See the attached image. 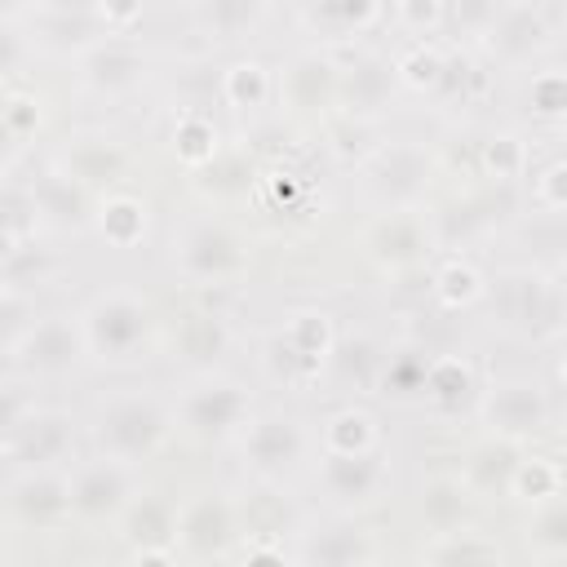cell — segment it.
Instances as JSON below:
<instances>
[{
  "label": "cell",
  "instance_id": "cell-1",
  "mask_svg": "<svg viewBox=\"0 0 567 567\" xmlns=\"http://www.w3.org/2000/svg\"><path fill=\"white\" fill-rule=\"evenodd\" d=\"M168 408L151 394H120L111 403L97 408V421H93V443L102 456H115V461H146L164 447L168 439Z\"/></svg>",
  "mask_w": 567,
  "mask_h": 567
},
{
  "label": "cell",
  "instance_id": "cell-2",
  "mask_svg": "<svg viewBox=\"0 0 567 567\" xmlns=\"http://www.w3.org/2000/svg\"><path fill=\"white\" fill-rule=\"evenodd\" d=\"M84 350H89L84 319H75V315H44V319H35L9 346V363L18 372H27V377H58V372L75 368Z\"/></svg>",
  "mask_w": 567,
  "mask_h": 567
},
{
  "label": "cell",
  "instance_id": "cell-3",
  "mask_svg": "<svg viewBox=\"0 0 567 567\" xmlns=\"http://www.w3.org/2000/svg\"><path fill=\"white\" fill-rule=\"evenodd\" d=\"M75 447V425L58 408H31L4 425V456L13 470H58Z\"/></svg>",
  "mask_w": 567,
  "mask_h": 567
},
{
  "label": "cell",
  "instance_id": "cell-4",
  "mask_svg": "<svg viewBox=\"0 0 567 567\" xmlns=\"http://www.w3.org/2000/svg\"><path fill=\"white\" fill-rule=\"evenodd\" d=\"M492 310L514 332H554L563 323V292L536 270H509L492 288Z\"/></svg>",
  "mask_w": 567,
  "mask_h": 567
},
{
  "label": "cell",
  "instance_id": "cell-5",
  "mask_svg": "<svg viewBox=\"0 0 567 567\" xmlns=\"http://www.w3.org/2000/svg\"><path fill=\"white\" fill-rule=\"evenodd\" d=\"M80 319H84L89 350L102 359H128L151 332V310L133 292H102Z\"/></svg>",
  "mask_w": 567,
  "mask_h": 567
},
{
  "label": "cell",
  "instance_id": "cell-6",
  "mask_svg": "<svg viewBox=\"0 0 567 567\" xmlns=\"http://www.w3.org/2000/svg\"><path fill=\"white\" fill-rule=\"evenodd\" d=\"M430 177H434V164L416 142L381 146L363 168L368 195L377 204H385V208H412L430 190Z\"/></svg>",
  "mask_w": 567,
  "mask_h": 567
},
{
  "label": "cell",
  "instance_id": "cell-7",
  "mask_svg": "<svg viewBox=\"0 0 567 567\" xmlns=\"http://www.w3.org/2000/svg\"><path fill=\"white\" fill-rule=\"evenodd\" d=\"M173 266L186 275V279H199V284H217V279H230L239 266H244V244L239 235L226 226V221H190L177 239H173Z\"/></svg>",
  "mask_w": 567,
  "mask_h": 567
},
{
  "label": "cell",
  "instance_id": "cell-8",
  "mask_svg": "<svg viewBox=\"0 0 567 567\" xmlns=\"http://www.w3.org/2000/svg\"><path fill=\"white\" fill-rule=\"evenodd\" d=\"M248 390L239 381H226V377H208L199 385L186 390L182 399V425L199 439H226L235 434L239 425H248Z\"/></svg>",
  "mask_w": 567,
  "mask_h": 567
},
{
  "label": "cell",
  "instance_id": "cell-9",
  "mask_svg": "<svg viewBox=\"0 0 567 567\" xmlns=\"http://www.w3.org/2000/svg\"><path fill=\"white\" fill-rule=\"evenodd\" d=\"M306 447H310V439H306V425L297 416L270 412V416L244 425V461L261 478H275V474H288L292 465H301Z\"/></svg>",
  "mask_w": 567,
  "mask_h": 567
},
{
  "label": "cell",
  "instance_id": "cell-10",
  "mask_svg": "<svg viewBox=\"0 0 567 567\" xmlns=\"http://www.w3.org/2000/svg\"><path fill=\"white\" fill-rule=\"evenodd\" d=\"M483 421L505 439H523L549 425V399L536 381H501L483 399Z\"/></svg>",
  "mask_w": 567,
  "mask_h": 567
},
{
  "label": "cell",
  "instance_id": "cell-11",
  "mask_svg": "<svg viewBox=\"0 0 567 567\" xmlns=\"http://www.w3.org/2000/svg\"><path fill=\"white\" fill-rule=\"evenodd\" d=\"M279 93L292 111L319 115L341 102V66L323 53H297L279 75Z\"/></svg>",
  "mask_w": 567,
  "mask_h": 567
},
{
  "label": "cell",
  "instance_id": "cell-12",
  "mask_svg": "<svg viewBox=\"0 0 567 567\" xmlns=\"http://www.w3.org/2000/svg\"><path fill=\"white\" fill-rule=\"evenodd\" d=\"M319 483H323V492L332 501L363 505V501H372L385 487V461H381L377 447H363V452H323Z\"/></svg>",
  "mask_w": 567,
  "mask_h": 567
},
{
  "label": "cell",
  "instance_id": "cell-13",
  "mask_svg": "<svg viewBox=\"0 0 567 567\" xmlns=\"http://www.w3.org/2000/svg\"><path fill=\"white\" fill-rule=\"evenodd\" d=\"M128 496H133L128 461L97 456V461H89V465H80V470L71 474V501H75V509L89 514V518H106V514L128 509Z\"/></svg>",
  "mask_w": 567,
  "mask_h": 567
},
{
  "label": "cell",
  "instance_id": "cell-14",
  "mask_svg": "<svg viewBox=\"0 0 567 567\" xmlns=\"http://www.w3.org/2000/svg\"><path fill=\"white\" fill-rule=\"evenodd\" d=\"M425 248H430V230L412 208H385V217H377L368 230V252L390 270L416 266Z\"/></svg>",
  "mask_w": 567,
  "mask_h": 567
},
{
  "label": "cell",
  "instance_id": "cell-15",
  "mask_svg": "<svg viewBox=\"0 0 567 567\" xmlns=\"http://www.w3.org/2000/svg\"><path fill=\"white\" fill-rule=\"evenodd\" d=\"M177 536L190 554L199 558H213V554H226V545L235 540V509L230 501H221L217 492L208 496H195L182 514H177Z\"/></svg>",
  "mask_w": 567,
  "mask_h": 567
},
{
  "label": "cell",
  "instance_id": "cell-16",
  "mask_svg": "<svg viewBox=\"0 0 567 567\" xmlns=\"http://www.w3.org/2000/svg\"><path fill=\"white\" fill-rule=\"evenodd\" d=\"M58 168L71 173L75 182H84L89 190L93 186H111L128 173V151L115 142V137H102V133H89V137H71L58 155Z\"/></svg>",
  "mask_w": 567,
  "mask_h": 567
},
{
  "label": "cell",
  "instance_id": "cell-17",
  "mask_svg": "<svg viewBox=\"0 0 567 567\" xmlns=\"http://www.w3.org/2000/svg\"><path fill=\"white\" fill-rule=\"evenodd\" d=\"M124 536L133 540V558L142 563H168L173 558V536H177V514L164 496H142L128 501L124 509Z\"/></svg>",
  "mask_w": 567,
  "mask_h": 567
},
{
  "label": "cell",
  "instance_id": "cell-18",
  "mask_svg": "<svg viewBox=\"0 0 567 567\" xmlns=\"http://www.w3.org/2000/svg\"><path fill=\"white\" fill-rule=\"evenodd\" d=\"M394 84H399V66H390L377 53L354 58L350 66H341V106H346V115L350 120H363V115L381 111L390 102Z\"/></svg>",
  "mask_w": 567,
  "mask_h": 567
},
{
  "label": "cell",
  "instance_id": "cell-19",
  "mask_svg": "<svg viewBox=\"0 0 567 567\" xmlns=\"http://www.w3.org/2000/svg\"><path fill=\"white\" fill-rule=\"evenodd\" d=\"M545 35H549L545 13L532 0H509L501 9V18L487 27V49L501 62H523V58H532L545 44Z\"/></svg>",
  "mask_w": 567,
  "mask_h": 567
},
{
  "label": "cell",
  "instance_id": "cell-20",
  "mask_svg": "<svg viewBox=\"0 0 567 567\" xmlns=\"http://www.w3.org/2000/svg\"><path fill=\"white\" fill-rule=\"evenodd\" d=\"M31 195H35V213L44 226H58V230H80L89 221V186L75 182L71 173L62 168H49L40 177H31Z\"/></svg>",
  "mask_w": 567,
  "mask_h": 567
},
{
  "label": "cell",
  "instance_id": "cell-21",
  "mask_svg": "<svg viewBox=\"0 0 567 567\" xmlns=\"http://www.w3.org/2000/svg\"><path fill=\"white\" fill-rule=\"evenodd\" d=\"M142 71H146L142 53L124 40H111V35L80 53V80L97 93H124L142 80Z\"/></svg>",
  "mask_w": 567,
  "mask_h": 567
},
{
  "label": "cell",
  "instance_id": "cell-22",
  "mask_svg": "<svg viewBox=\"0 0 567 567\" xmlns=\"http://www.w3.org/2000/svg\"><path fill=\"white\" fill-rule=\"evenodd\" d=\"M9 505L31 523H49V518L75 509L71 478H62L58 470H18L9 483Z\"/></svg>",
  "mask_w": 567,
  "mask_h": 567
},
{
  "label": "cell",
  "instance_id": "cell-23",
  "mask_svg": "<svg viewBox=\"0 0 567 567\" xmlns=\"http://www.w3.org/2000/svg\"><path fill=\"white\" fill-rule=\"evenodd\" d=\"M102 13H53V9H40L35 13V40L58 49V53H84L102 40ZM111 31V27H106Z\"/></svg>",
  "mask_w": 567,
  "mask_h": 567
},
{
  "label": "cell",
  "instance_id": "cell-24",
  "mask_svg": "<svg viewBox=\"0 0 567 567\" xmlns=\"http://www.w3.org/2000/svg\"><path fill=\"white\" fill-rule=\"evenodd\" d=\"M381 368H385V354L377 350L372 337H341V341H332L328 372H332L341 385L372 390V385H381Z\"/></svg>",
  "mask_w": 567,
  "mask_h": 567
},
{
  "label": "cell",
  "instance_id": "cell-25",
  "mask_svg": "<svg viewBox=\"0 0 567 567\" xmlns=\"http://www.w3.org/2000/svg\"><path fill=\"white\" fill-rule=\"evenodd\" d=\"M297 558H301V563H323V567H346V563L372 558V545H368L363 527L337 523V527H323V532L306 536V545L297 549Z\"/></svg>",
  "mask_w": 567,
  "mask_h": 567
},
{
  "label": "cell",
  "instance_id": "cell-26",
  "mask_svg": "<svg viewBox=\"0 0 567 567\" xmlns=\"http://www.w3.org/2000/svg\"><path fill=\"white\" fill-rule=\"evenodd\" d=\"M226 346H230V328H226L221 315H213V310L182 315V323H177V350H182L186 363H213L217 354H226Z\"/></svg>",
  "mask_w": 567,
  "mask_h": 567
},
{
  "label": "cell",
  "instance_id": "cell-27",
  "mask_svg": "<svg viewBox=\"0 0 567 567\" xmlns=\"http://www.w3.org/2000/svg\"><path fill=\"white\" fill-rule=\"evenodd\" d=\"M518 465H523V456H518L514 439L501 434L496 443H483V447L470 456V465H465V483H470L474 492H501V487H514Z\"/></svg>",
  "mask_w": 567,
  "mask_h": 567
},
{
  "label": "cell",
  "instance_id": "cell-28",
  "mask_svg": "<svg viewBox=\"0 0 567 567\" xmlns=\"http://www.w3.org/2000/svg\"><path fill=\"white\" fill-rule=\"evenodd\" d=\"M261 363H266V372L275 377V381H284V385H306V381H315L328 363L323 359H315L310 350H301L288 332H275L266 346H261Z\"/></svg>",
  "mask_w": 567,
  "mask_h": 567
},
{
  "label": "cell",
  "instance_id": "cell-29",
  "mask_svg": "<svg viewBox=\"0 0 567 567\" xmlns=\"http://www.w3.org/2000/svg\"><path fill=\"white\" fill-rule=\"evenodd\" d=\"M97 230L115 248H133L146 235V204L137 195H106L97 208Z\"/></svg>",
  "mask_w": 567,
  "mask_h": 567
},
{
  "label": "cell",
  "instance_id": "cell-30",
  "mask_svg": "<svg viewBox=\"0 0 567 567\" xmlns=\"http://www.w3.org/2000/svg\"><path fill=\"white\" fill-rule=\"evenodd\" d=\"M173 151H177V159H182L186 168H204V164L221 151L213 120L199 115V111H186V115L177 120V128H173Z\"/></svg>",
  "mask_w": 567,
  "mask_h": 567
},
{
  "label": "cell",
  "instance_id": "cell-31",
  "mask_svg": "<svg viewBox=\"0 0 567 567\" xmlns=\"http://www.w3.org/2000/svg\"><path fill=\"white\" fill-rule=\"evenodd\" d=\"M377 18V0H310V22L328 35H354Z\"/></svg>",
  "mask_w": 567,
  "mask_h": 567
},
{
  "label": "cell",
  "instance_id": "cell-32",
  "mask_svg": "<svg viewBox=\"0 0 567 567\" xmlns=\"http://www.w3.org/2000/svg\"><path fill=\"white\" fill-rule=\"evenodd\" d=\"M474 390V372L465 359L456 354H443V359H430V372H425V394L439 403V408H456L465 394Z\"/></svg>",
  "mask_w": 567,
  "mask_h": 567
},
{
  "label": "cell",
  "instance_id": "cell-33",
  "mask_svg": "<svg viewBox=\"0 0 567 567\" xmlns=\"http://www.w3.org/2000/svg\"><path fill=\"white\" fill-rule=\"evenodd\" d=\"M323 447L328 452H363V447H377V421L363 408H341L328 421V430H323Z\"/></svg>",
  "mask_w": 567,
  "mask_h": 567
},
{
  "label": "cell",
  "instance_id": "cell-34",
  "mask_svg": "<svg viewBox=\"0 0 567 567\" xmlns=\"http://www.w3.org/2000/svg\"><path fill=\"white\" fill-rule=\"evenodd\" d=\"M270 71L261 62H235L226 75H221V97L230 106H261L270 97Z\"/></svg>",
  "mask_w": 567,
  "mask_h": 567
},
{
  "label": "cell",
  "instance_id": "cell-35",
  "mask_svg": "<svg viewBox=\"0 0 567 567\" xmlns=\"http://www.w3.org/2000/svg\"><path fill=\"white\" fill-rule=\"evenodd\" d=\"M199 18L217 40H239L257 22V0H199Z\"/></svg>",
  "mask_w": 567,
  "mask_h": 567
},
{
  "label": "cell",
  "instance_id": "cell-36",
  "mask_svg": "<svg viewBox=\"0 0 567 567\" xmlns=\"http://www.w3.org/2000/svg\"><path fill=\"white\" fill-rule=\"evenodd\" d=\"M44 275H49V257H44V248H35V239H22V244L4 248V288L35 292V284Z\"/></svg>",
  "mask_w": 567,
  "mask_h": 567
},
{
  "label": "cell",
  "instance_id": "cell-37",
  "mask_svg": "<svg viewBox=\"0 0 567 567\" xmlns=\"http://www.w3.org/2000/svg\"><path fill=\"white\" fill-rule=\"evenodd\" d=\"M509 0H443V27L452 35H487Z\"/></svg>",
  "mask_w": 567,
  "mask_h": 567
},
{
  "label": "cell",
  "instance_id": "cell-38",
  "mask_svg": "<svg viewBox=\"0 0 567 567\" xmlns=\"http://www.w3.org/2000/svg\"><path fill=\"white\" fill-rule=\"evenodd\" d=\"M421 514H425V523H430L434 532L456 527V523H461V514H465V487H461V483H452V478L430 483V487L421 492Z\"/></svg>",
  "mask_w": 567,
  "mask_h": 567
},
{
  "label": "cell",
  "instance_id": "cell-39",
  "mask_svg": "<svg viewBox=\"0 0 567 567\" xmlns=\"http://www.w3.org/2000/svg\"><path fill=\"white\" fill-rule=\"evenodd\" d=\"M35 221H40V213H35L31 186L9 182L4 186V248L9 244H22V239H35Z\"/></svg>",
  "mask_w": 567,
  "mask_h": 567
},
{
  "label": "cell",
  "instance_id": "cell-40",
  "mask_svg": "<svg viewBox=\"0 0 567 567\" xmlns=\"http://www.w3.org/2000/svg\"><path fill=\"white\" fill-rule=\"evenodd\" d=\"M199 173V186H208V190H217V195H239V190H248V182H252V168H248V159L244 155H226V151H217L204 168H195Z\"/></svg>",
  "mask_w": 567,
  "mask_h": 567
},
{
  "label": "cell",
  "instance_id": "cell-41",
  "mask_svg": "<svg viewBox=\"0 0 567 567\" xmlns=\"http://www.w3.org/2000/svg\"><path fill=\"white\" fill-rule=\"evenodd\" d=\"M425 372H430V359H425V354H416V350H399V354L385 359V368H381V385H385L390 394H416V390H425Z\"/></svg>",
  "mask_w": 567,
  "mask_h": 567
},
{
  "label": "cell",
  "instance_id": "cell-42",
  "mask_svg": "<svg viewBox=\"0 0 567 567\" xmlns=\"http://www.w3.org/2000/svg\"><path fill=\"white\" fill-rule=\"evenodd\" d=\"M527 106L540 115V120H567V71H540L532 84H527Z\"/></svg>",
  "mask_w": 567,
  "mask_h": 567
},
{
  "label": "cell",
  "instance_id": "cell-43",
  "mask_svg": "<svg viewBox=\"0 0 567 567\" xmlns=\"http://www.w3.org/2000/svg\"><path fill=\"white\" fill-rule=\"evenodd\" d=\"M483 292V279H478V270L474 266H465V261H452V266H443L439 275H434V297L443 301V306H470L474 297Z\"/></svg>",
  "mask_w": 567,
  "mask_h": 567
},
{
  "label": "cell",
  "instance_id": "cell-44",
  "mask_svg": "<svg viewBox=\"0 0 567 567\" xmlns=\"http://www.w3.org/2000/svg\"><path fill=\"white\" fill-rule=\"evenodd\" d=\"M399 66V80L412 84V89H439L443 84V71H447V58L434 49V44H416Z\"/></svg>",
  "mask_w": 567,
  "mask_h": 567
},
{
  "label": "cell",
  "instance_id": "cell-45",
  "mask_svg": "<svg viewBox=\"0 0 567 567\" xmlns=\"http://www.w3.org/2000/svg\"><path fill=\"white\" fill-rule=\"evenodd\" d=\"M430 558L434 563H465V558H478V563H492V558H501V549L492 545V540H478L474 532H456V527H447V532H439V545L430 549Z\"/></svg>",
  "mask_w": 567,
  "mask_h": 567
},
{
  "label": "cell",
  "instance_id": "cell-46",
  "mask_svg": "<svg viewBox=\"0 0 567 567\" xmlns=\"http://www.w3.org/2000/svg\"><path fill=\"white\" fill-rule=\"evenodd\" d=\"M514 492L527 496V501H545V496H558V470L536 456V461H523L518 474H514Z\"/></svg>",
  "mask_w": 567,
  "mask_h": 567
},
{
  "label": "cell",
  "instance_id": "cell-47",
  "mask_svg": "<svg viewBox=\"0 0 567 567\" xmlns=\"http://www.w3.org/2000/svg\"><path fill=\"white\" fill-rule=\"evenodd\" d=\"M532 540L549 554H567V501H549L536 523H532Z\"/></svg>",
  "mask_w": 567,
  "mask_h": 567
},
{
  "label": "cell",
  "instance_id": "cell-48",
  "mask_svg": "<svg viewBox=\"0 0 567 567\" xmlns=\"http://www.w3.org/2000/svg\"><path fill=\"white\" fill-rule=\"evenodd\" d=\"M483 168H487L496 182L518 177V168H523V146H518L514 137H492V142H483Z\"/></svg>",
  "mask_w": 567,
  "mask_h": 567
},
{
  "label": "cell",
  "instance_id": "cell-49",
  "mask_svg": "<svg viewBox=\"0 0 567 567\" xmlns=\"http://www.w3.org/2000/svg\"><path fill=\"white\" fill-rule=\"evenodd\" d=\"M35 124H40V102L22 97V93H9V102H4V137L18 146L27 133H35Z\"/></svg>",
  "mask_w": 567,
  "mask_h": 567
},
{
  "label": "cell",
  "instance_id": "cell-50",
  "mask_svg": "<svg viewBox=\"0 0 567 567\" xmlns=\"http://www.w3.org/2000/svg\"><path fill=\"white\" fill-rule=\"evenodd\" d=\"M399 18L408 31L443 27V0H399Z\"/></svg>",
  "mask_w": 567,
  "mask_h": 567
},
{
  "label": "cell",
  "instance_id": "cell-51",
  "mask_svg": "<svg viewBox=\"0 0 567 567\" xmlns=\"http://www.w3.org/2000/svg\"><path fill=\"white\" fill-rule=\"evenodd\" d=\"M536 195H540V204H545V208L567 213V159H558V164H549V168L540 173Z\"/></svg>",
  "mask_w": 567,
  "mask_h": 567
},
{
  "label": "cell",
  "instance_id": "cell-52",
  "mask_svg": "<svg viewBox=\"0 0 567 567\" xmlns=\"http://www.w3.org/2000/svg\"><path fill=\"white\" fill-rule=\"evenodd\" d=\"M97 13H102L106 27H128V22L142 13V0H102Z\"/></svg>",
  "mask_w": 567,
  "mask_h": 567
},
{
  "label": "cell",
  "instance_id": "cell-53",
  "mask_svg": "<svg viewBox=\"0 0 567 567\" xmlns=\"http://www.w3.org/2000/svg\"><path fill=\"white\" fill-rule=\"evenodd\" d=\"M102 0H40V9H53V13H97Z\"/></svg>",
  "mask_w": 567,
  "mask_h": 567
},
{
  "label": "cell",
  "instance_id": "cell-54",
  "mask_svg": "<svg viewBox=\"0 0 567 567\" xmlns=\"http://www.w3.org/2000/svg\"><path fill=\"white\" fill-rule=\"evenodd\" d=\"M22 9H27V0H4V22H18Z\"/></svg>",
  "mask_w": 567,
  "mask_h": 567
},
{
  "label": "cell",
  "instance_id": "cell-55",
  "mask_svg": "<svg viewBox=\"0 0 567 567\" xmlns=\"http://www.w3.org/2000/svg\"><path fill=\"white\" fill-rule=\"evenodd\" d=\"M563 377H567V359H563Z\"/></svg>",
  "mask_w": 567,
  "mask_h": 567
},
{
  "label": "cell",
  "instance_id": "cell-56",
  "mask_svg": "<svg viewBox=\"0 0 567 567\" xmlns=\"http://www.w3.org/2000/svg\"><path fill=\"white\" fill-rule=\"evenodd\" d=\"M563 430H567V412H563Z\"/></svg>",
  "mask_w": 567,
  "mask_h": 567
}]
</instances>
